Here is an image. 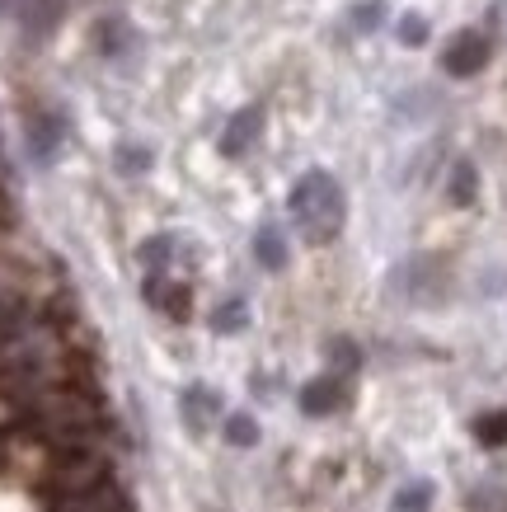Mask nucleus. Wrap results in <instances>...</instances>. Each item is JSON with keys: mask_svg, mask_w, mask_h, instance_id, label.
Instances as JSON below:
<instances>
[{"mask_svg": "<svg viewBox=\"0 0 507 512\" xmlns=\"http://www.w3.org/2000/svg\"><path fill=\"white\" fill-rule=\"evenodd\" d=\"M33 419L47 437H57L66 447H85L104 428V404L80 386H47L33 400Z\"/></svg>", "mask_w": 507, "mask_h": 512, "instance_id": "f257e3e1", "label": "nucleus"}, {"mask_svg": "<svg viewBox=\"0 0 507 512\" xmlns=\"http://www.w3.org/2000/svg\"><path fill=\"white\" fill-rule=\"evenodd\" d=\"M292 217H296V226L306 231V240H315V245L334 240V235L343 231V217H348L343 188L324 170H310L306 179L292 188Z\"/></svg>", "mask_w": 507, "mask_h": 512, "instance_id": "f03ea898", "label": "nucleus"}, {"mask_svg": "<svg viewBox=\"0 0 507 512\" xmlns=\"http://www.w3.org/2000/svg\"><path fill=\"white\" fill-rule=\"evenodd\" d=\"M484 62H489V43H484L479 33H461L456 43L446 47V57H442V66L451 71V76H475Z\"/></svg>", "mask_w": 507, "mask_h": 512, "instance_id": "7ed1b4c3", "label": "nucleus"}, {"mask_svg": "<svg viewBox=\"0 0 507 512\" xmlns=\"http://www.w3.org/2000/svg\"><path fill=\"white\" fill-rule=\"evenodd\" d=\"M338 404H343V381H338V376H320V381H310V386L301 390V409H306L310 419L334 414Z\"/></svg>", "mask_w": 507, "mask_h": 512, "instance_id": "20e7f679", "label": "nucleus"}, {"mask_svg": "<svg viewBox=\"0 0 507 512\" xmlns=\"http://www.w3.org/2000/svg\"><path fill=\"white\" fill-rule=\"evenodd\" d=\"M216 409H221V400H216V390H207V386H193L184 395V414H188V423H193V433H202V428L216 419Z\"/></svg>", "mask_w": 507, "mask_h": 512, "instance_id": "39448f33", "label": "nucleus"}, {"mask_svg": "<svg viewBox=\"0 0 507 512\" xmlns=\"http://www.w3.org/2000/svg\"><path fill=\"white\" fill-rule=\"evenodd\" d=\"M259 137V109H245V113H235V123H231V132L221 137V151L226 156H240L249 141Z\"/></svg>", "mask_w": 507, "mask_h": 512, "instance_id": "423d86ee", "label": "nucleus"}, {"mask_svg": "<svg viewBox=\"0 0 507 512\" xmlns=\"http://www.w3.org/2000/svg\"><path fill=\"white\" fill-rule=\"evenodd\" d=\"M254 259H259L263 268H287V245H282V231H277V226H263V231L254 235Z\"/></svg>", "mask_w": 507, "mask_h": 512, "instance_id": "0eeeda50", "label": "nucleus"}, {"mask_svg": "<svg viewBox=\"0 0 507 512\" xmlns=\"http://www.w3.org/2000/svg\"><path fill=\"white\" fill-rule=\"evenodd\" d=\"M146 296H151L155 306H165L169 315H179V320H184V311H188V292H184V287H174V282H165L160 273H155V278L146 282Z\"/></svg>", "mask_w": 507, "mask_h": 512, "instance_id": "6e6552de", "label": "nucleus"}, {"mask_svg": "<svg viewBox=\"0 0 507 512\" xmlns=\"http://www.w3.org/2000/svg\"><path fill=\"white\" fill-rule=\"evenodd\" d=\"M432 508V484L428 480H409L400 494L390 498V512H428Z\"/></svg>", "mask_w": 507, "mask_h": 512, "instance_id": "1a4fd4ad", "label": "nucleus"}, {"mask_svg": "<svg viewBox=\"0 0 507 512\" xmlns=\"http://www.w3.org/2000/svg\"><path fill=\"white\" fill-rule=\"evenodd\" d=\"M479 193V174L470 160H456V170H451V202H461V207H470Z\"/></svg>", "mask_w": 507, "mask_h": 512, "instance_id": "9d476101", "label": "nucleus"}, {"mask_svg": "<svg viewBox=\"0 0 507 512\" xmlns=\"http://www.w3.org/2000/svg\"><path fill=\"white\" fill-rule=\"evenodd\" d=\"M470 512H507V489L503 484H479L470 494Z\"/></svg>", "mask_w": 507, "mask_h": 512, "instance_id": "9b49d317", "label": "nucleus"}, {"mask_svg": "<svg viewBox=\"0 0 507 512\" xmlns=\"http://www.w3.org/2000/svg\"><path fill=\"white\" fill-rule=\"evenodd\" d=\"M226 442H231V447H254V442H259V423L249 419V414H231V419H226Z\"/></svg>", "mask_w": 507, "mask_h": 512, "instance_id": "f8f14e48", "label": "nucleus"}, {"mask_svg": "<svg viewBox=\"0 0 507 512\" xmlns=\"http://www.w3.org/2000/svg\"><path fill=\"white\" fill-rule=\"evenodd\" d=\"M475 437L484 442V447H503L507 442V414H484V419H475Z\"/></svg>", "mask_w": 507, "mask_h": 512, "instance_id": "ddd939ff", "label": "nucleus"}, {"mask_svg": "<svg viewBox=\"0 0 507 512\" xmlns=\"http://www.w3.org/2000/svg\"><path fill=\"white\" fill-rule=\"evenodd\" d=\"M240 325H245V301H231V306H221V311L212 315V329H216V334H235Z\"/></svg>", "mask_w": 507, "mask_h": 512, "instance_id": "4468645a", "label": "nucleus"}, {"mask_svg": "<svg viewBox=\"0 0 507 512\" xmlns=\"http://www.w3.org/2000/svg\"><path fill=\"white\" fill-rule=\"evenodd\" d=\"M169 249H174V245H169V240H151V245L141 249V259H146V264H151V268H160V264H165V259H169Z\"/></svg>", "mask_w": 507, "mask_h": 512, "instance_id": "2eb2a0df", "label": "nucleus"}, {"mask_svg": "<svg viewBox=\"0 0 507 512\" xmlns=\"http://www.w3.org/2000/svg\"><path fill=\"white\" fill-rule=\"evenodd\" d=\"M423 33H428V24H423V19H414V15L400 24V38H404V43H423Z\"/></svg>", "mask_w": 507, "mask_h": 512, "instance_id": "dca6fc26", "label": "nucleus"}, {"mask_svg": "<svg viewBox=\"0 0 507 512\" xmlns=\"http://www.w3.org/2000/svg\"><path fill=\"white\" fill-rule=\"evenodd\" d=\"M334 362H338V367H348V372H353V367H357V348H353L348 339H338V343H334Z\"/></svg>", "mask_w": 507, "mask_h": 512, "instance_id": "f3484780", "label": "nucleus"}, {"mask_svg": "<svg viewBox=\"0 0 507 512\" xmlns=\"http://www.w3.org/2000/svg\"><path fill=\"white\" fill-rule=\"evenodd\" d=\"M353 24H357V29H376V24H381V5H376V0H371V5H362Z\"/></svg>", "mask_w": 507, "mask_h": 512, "instance_id": "a211bd4d", "label": "nucleus"}, {"mask_svg": "<svg viewBox=\"0 0 507 512\" xmlns=\"http://www.w3.org/2000/svg\"><path fill=\"white\" fill-rule=\"evenodd\" d=\"M123 170H146V151H123Z\"/></svg>", "mask_w": 507, "mask_h": 512, "instance_id": "6ab92c4d", "label": "nucleus"}]
</instances>
